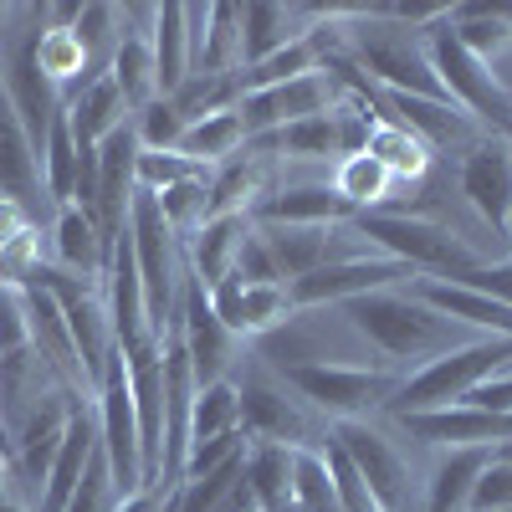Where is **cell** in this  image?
Wrapping results in <instances>:
<instances>
[{"mask_svg":"<svg viewBox=\"0 0 512 512\" xmlns=\"http://www.w3.org/2000/svg\"><path fill=\"white\" fill-rule=\"evenodd\" d=\"M344 313H349V323L369 338V344L379 354H390V359L431 364V359L461 349L456 323L441 318L436 308H425L415 292H395V287L364 292V297H354V303H344Z\"/></svg>","mask_w":512,"mask_h":512,"instance_id":"cell-1","label":"cell"},{"mask_svg":"<svg viewBox=\"0 0 512 512\" xmlns=\"http://www.w3.org/2000/svg\"><path fill=\"white\" fill-rule=\"evenodd\" d=\"M507 364H512V338H477V344H461V349H451L431 364H420L405 384H395V395H390L384 410L400 420V415H425V410L461 405L482 379L502 374Z\"/></svg>","mask_w":512,"mask_h":512,"instance_id":"cell-2","label":"cell"},{"mask_svg":"<svg viewBox=\"0 0 512 512\" xmlns=\"http://www.w3.org/2000/svg\"><path fill=\"white\" fill-rule=\"evenodd\" d=\"M354 231L369 236L384 256L405 262L410 272H431V277H461L482 267V256L466 246L451 226L441 221H420V216H395V210H364L354 216Z\"/></svg>","mask_w":512,"mask_h":512,"instance_id":"cell-3","label":"cell"},{"mask_svg":"<svg viewBox=\"0 0 512 512\" xmlns=\"http://www.w3.org/2000/svg\"><path fill=\"white\" fill-rule=\"evenodd\" d=\"M128 241H134L149 328L164 338V328L175 323V308H180L185 272H180V236L169 231V221L159 216V200L149 190H134V205H128Z\"/></svg>","mask_w":512,"mask_h":512,"instance_id":"cell-4","label":"cell"},{"mask_svg":"<svg viewBox=\"0 0 512 512\" xmlns=\"http://www.w3.org/2000/svg\"><path fill=\"white\" fill-rule=\"evenodd\" d=\"M446 16H451V11H446ZM446 16L420 31V47H425V57H431L446 98H451L461 113H472L487 134L502 139V134H507V82L461 47V41L451 36V21H446Z\"/></svg>","mask_w":512,"mask_h":512,"instance_id":"cell-5","label":"cell"},{"mask_svg":"<svg viewBox=\"0 0 512 512\" xmlns=\"http://www.w3.org/2000/svg\"><path fill=\"white\" fill-rule=\"evenodd\" d=\"M282 384L313 410H323L328 420H364L369 410H384L395 395V379L384 369H359V364H287Z\"/></svg>","mask_w":512,"mask_h":512,"instance_id":"cell-6","label":"cell"},{"mask_svg":"<svg viewBox=\"0 0 512 512\" xmlns=\"http://www.w3.org/2000/svg\"><path fill=\"white\" fill-rule=\"evenodd\" d=\"M98 446L108 461V482L113 497H134L144 492V451H139V415H134V395H128V369L123 354L113 349L103 379H98Z\"/></svg>","mask_w":512,"mask_h":512,"instance_id":"cell-7","label":"cell"},{"mask_svg":"<svg viewBox=\"0 0 512 512\" xmlns=\"http://www.w3.org/2000/svg\"><path fill=\"white\" fill-rule=\"evenodd\" d=\"M241 390V431L256 441V446H287V451H303V446H323L328 436H318L313 415L303 410L282 379L272 374H246Z\"/></svg>","mask_w":512,"mask_h":512,"instance_id":"cell-8","label":"cell"},{"mask_svg":"<svg viewBox=\"0 0 512 512\" xmlns=\"http://www.w3.org/2000/svg\"><path fill=\"white\" fill-rule=\"evenodd\" d=\"M338 98H344V82L323 67V72H308V77H292V82H272V88L241 93L236 98V118L246 128V139H262V134H277V128H287L297 118L328 113Z\"/></svg>","mask_w":512,"mask_h":512,"instance_id":"cell-9","label":"cell"},{"mask_svg":"<svg viewBox=\"0 0 512 512\" xmlns=\"http://www.w3.org/2000/svg\"><path fill=\"white\" fill-rule=\"evenodd\" d=\"M333 441L359 466V477L369 482V497L379 502V512H410V461L395 451V441H384L369 420H338Z\"/></svg>","mask_w":512,"mask_h":512,"instance_id":"cell-10","label":"cell"},{"mask_svg":"<svg viewBox=\"0 0 512 512\" xmlns=\"http://www.w3.org/2000/svg\"><path fill=\"white\" fill-rule=\"evenodd\" d=\"M405 277H415V272L405 262H395V256H349V262H328L308 277L287 282V292H292V308L303 313V308H323V303H354V297L384 292Z\"/></svg>","mask_w":512,"mask_h":512,"instance_id":"cell-11","label":"cell"},{"mask_svg":"<svg viewBox=\"0 0 512 512\" xmlns=\"http://www.w3.org/2000/svg\"><path fill=\"white\" fill-rule=\"evenodd\" d=\"M175 328H180V344H185V359H190V374H195V390L200 384H216L226 379V364H231V344L236 338L226 333V323L210 313V297L205 287L185 272L180 282V308H175Z\"/></svg>","mask_w":512,"mask_h":512,"instance_id":"cell-12","label":"cell"},{"mask_svg":"<svg viewBox=\"0 0 512 512\" xmlns=\"http://www.w3.org/2000/svg\"><path fill=\"white\" fill-rule=\"evenodd\" d=\"M72 395L47 390L21 420H16V441H11V477L21 487H41L57 461V446L67 436V420H72Z\"/></svg>","mask_w":512,"mask_h":512,"instance_id":"cell-13","label":"cell"},{"mask_svg":"<svg viewBox=\"0 0 512 512\" xmlns=\"http://www.w3.org/2000/svg\"><path fill=\"white\" fill-rule=\"evenodd\" d=\"M461 195L472 200V210L492 226L507 231V205H512V144L487 134L466 149L461 159Z\"/></svg>","mask_w":512,"mask_h":512,"instance_id":"cell-14","label":"cell"},{"mask_svg":"<svg viewBox=\"0 0 512 512\" xmlns=\"http://www.w3.org/2000/svg\"><path fill=\"white\" fill-rule=\"evenodd\" d=\"M400 425L425 441V446H507L512 441V415H487V410H472V405H446V410H425V415H400Z\"/></svg>","mask_w":512,"mask_h":512,"instance_id":"cell-15","label":"cell"},{"mask_svg":"<svg viewBox=\"0 0 512 512\" xmlns=\"http://www.w3.org/2000/svg\"><path fill=\"white\" fill-rule=\"evenodd\" d=\"M359 210L333 185H282L272 195H256V226H354Z\"/></svg>","mask_w":512,"mask_h":512,"instance_id":"cell-16","label":"cell"},{"mask_svg":"<svg viewBox=\"0 0 512 512\" xmlns=\"http://www.w3.org/2000/svg\"><path fill=\"white\" fill-rule=\"evenodd\" d=\"M98 456V415L88 405H72V420H67V436L57 446V461L47 482H41V512H67L72 492L82 487V477H88V466Z\"/></svg>","mask_w":512,"mask_h":512,"instance_id":"cell-17","label":"cell"},{"mask_svg":"<svg viewBox=\"0 0 512 512\" xmlns=\"http://www.w3.org/2000/svg\"><path fill=\"white\" fill-rule=\"evenodd\" d=\"M425 308H436L441 318L451 323H466V328H487L492 338H512V308L497 303V297L466 287V282H451V277H420L410 287Z\"/></svg>","mask_w":512,"mask_h":512,"instance_id":"cell-18","label":"cell"},{"mask_svg":"<svg viewBox=\"0 0 512 512\" xmlns=\"http://www.w3.org/2000/svg\"><path fill=\"white\" fill-rule=\"evenodd\" d=\"M41 190V159H36V144L26 134V123L0 82V200H16V205H31Z\"/></svg>","mask_w":512,"mask_h":512,"instance_id":"cell-19","label":"cell"},{"mask_svg":"<svg viewBox=\"0 0 512 512\" xmlns=\"http://www.w3.org/2000/svg\"><path fill=\"white\" fill-rule=\"evenodd\" d=\"M256 231H262L282 282H297L328 262H349L338 251V226H256Z\"/></svg>","mask_w":512,"mask_h":512,"instance_id":"cell-20","label":"cell"},{"mask_svg":"<svg viewBox=\"0 0 512 512\" xmlns=\"http://www.w3.org/2000/svg\"><path fill=\"white\" fill-rule=\"evenodd\" d=\"M256 231L251 210H236V216H210L195 236H190V277L210 292L216 282H226L236 272V256H241V241Z\"/></svg>","mask_w":512,"mask_h":512,"instance_id":"cell-21","label":"cell"},{"mask_svg":"<svg viewBox=\"0 0 512 512\" xmlns=\"http://www.w3.org/2000/svg\"><path fill=\"white\" fill-rule=\"evenodd\" d=\"M67 123H72L77 149H98L118 123H128V103H123V93H118L113 72L93 77L88 88H82V93L67 103Z\"/></svg>","mask_w":512,"mask_h":512,"instance_id":"cell-22","label":"cell"},{"mask_svg":"<svg viewBox=\"0 0 512 512\" xmlns=\"http://www.w3.org/2000/svg\"><path fill=\"white\" fill-rule=\"evenodd\" d=\"M492 461L487 446H456L436 461L431 482H425V512H472V487L482 466Z\"/></svg>","mask_w":512,"mask_h":512,"instance_id":"cell-23","label":"cell"},{"mask_svg":"<svg viewBox=\"0 0 512 512\" xmlns=\"http://www.w3.org/2000/svg\"><path fill=\"white\" fill-rule=\"evenodd\" d=\"M154 77H159V98H169L190 77L195 67V36L185 6H154Z\"/></svg>","mask_w":512,"mask_h":512,"instance_id":"cell-24","label":"cell"},{"mask_svg":"<svg viewBox=\"0 0 512 512\" xmlns=\"http://www.w3.org/2000/svg\"><path fill=\"white\" fill-rule=\"evenodd\" d=\"M297 21H303V6H272V0L241 6V67L236 72L267 62L272 52L287 47V41L303 36V31H297Z\"/></svg>","mask_w":512,"mask_h":512,"instance_id":"cell-25","label":"cell"},{"mask_svg":"<svg viewBox=\"0 0 512 512\" xmlns=\"http://www.w3.org/2000/svg\"><path fill=\"white\" fill-rule=\"evenodd\" d=\"M446 21H451V36L482 67H492L502 52H512V16H507L502 0H497V6H451Z\"/></svg>","mask_w":512,"mask_h":512,"instance_id":"cell-26","label":"cell"},{"mask_svg":"<svg viewBox=\"0 0 512 512\" xmlns=\"http://www.w3.org/2000/svg\"><path fill=\"white\" fill-rule=\"evenodd\" d=\"M57 262L72 277H82V282H103L108 277V251L98 241V226H93V216H82L77 205L57 210Z\"/></svg>","mask_w":512,"mask_h":512,"instance_id":"cell-27","label":"cell"},{"mask_svg":"<svg viewBox=\"0 0 512 512\" xmlns=\"http://www.w3.org/2000/svg\"><path fill=\"white\" fill-rule=\"evenodd\" d=\"M118 93L128 103V113H144L154 98H159V77H154V41L144 31H123L118 36V52L108 62Z\"/></svg>","mask_w":512,"mask_h":512,"instance_id":"cell-28","label":"cell"},{"mask_svg":"<svg viewBox=\"0 0 512 512\" xmlns=\"http://www.w3.org/2000/svg\"><path fill=\"white\" fill-rule=\"evenodd\" d=\"M364 154L379 159V164H384V175H390V180H405V185L425 180V169H431V159H436L431 149H425V139H415L410 128L395 123V118H379V123L369 128Z\"/></svg>","mask_w":512,"mask_h":512,"instance_id":"cell-29","label":"cell"},{"mask_svg":"<svg viewBox=\"0 0 512 512\" xmlns=\"http://www.w3.org/2000/svg\"><path fill=\"white\" fill-rule=\"evenodd\" d=\"M246 487L256 512H297L292 507V451L287 446H251L246 451Z\"/></svg>","mask_w":512,"mask_h":512,"instance_id":"cell-30","label":"cell"},{"mask_svg":"<svg viewBox=\"0 0 512 512\" xmlns=\"http://www.w3.org/2000/svg\"><path fill=\"white\" fill-rule=\"evenodd\" d=\"M262 180H267V164L262 159H246V154L226 159L221 175L205 185V221L210 216H236V210H251Z\"/></svg>","mask_w":512,"mask_h":512,"instance_id":"cell-31","label":"cell"},{"mask_svg":"<svg viewBox=\"0 0 512 512\" xmlns=\"http://www.w3.org/2000/svg\"><path fill=\"white\" fill-rule=\"evenodd\" d=\"M236 431H241V390L231 379L200 384L195 405H190V446L216 441V436H236Z\"/></svg>","mask_w":512,"mask_h":512,"instance_id":"cell-32","label":"cell"},{"mask_svg":"<svg viewBox=\"0 0 512 512\" xmlns=\"http://www.w3.org/2000/svg\"><path fill=\"white\" fill-rule=\"evenodd\" d=\"M236 98H241L236 72H190V77L180 82V88L169 93L175 113L185 118V128H190V123H200V118H210V113L236 108Z\"/></svg>","mask_w":512,"mask_h":512,"instance_id":"cell-33","label":"cell"},{"mask_svg":"<svg viewBox=\"0 0 512 512\" xmlns=\"http://www.w3.org/2000/svg\"><path fill=\"white\" fill-rule=\"evenodd\" d=\"M200 72H236L241 67V6H205V31L195 36Z\"/></svg>","mask_w":512,"mask_h":512,"instance_id":"cell-34","label":"cell"},{"mask_svg":"<svg viewBox=\"0 0 512 512\" xmlns=\"http://www.w3.org/2000/svg\"><path fill=\"white\" fill-rule=\"evenodd\" d=\"M241 144H246V128H241L236 108H226V113H210V118L190 123L180 139V154L195 164H226L241 154Z\"/></svg>","mask_w":512,"mask_h":512,"instance_id":"cell-35","label":"cell"},{"mask_svg":"<svg viewBox=\"0 0 512 512\" xmlns=\"http://www.w3.org/2000/svg\"><path fill=\"white\" fill-rule=\"evenodd\" d=\"M41 190H47V200H57V210L72 205L77 195V139H72L67 108L57 113L47 144H41Z\"/></svg>","mask_w":512,"mask_h":512,"instance_id":"cell-36","label":"cell"},{"mask_svg":"<svg viewBox=\"0 0 512 512\" xmlns=\"http://www.w3.org/2000/svg\"><path fill=\"white\" fill-rule=\"evenodd\" d=\"M246 144H256V149H272V154H287V159H328V154H338V144H333V118H328V113L297 118V123L277 128V134L246 139Z\"/></svg>","mask_w":512,"mask_h":512,"instance_id":"cell-37","label":"cell"},{"mask_svg":"<svg viewBox=\"0 0 512 512\" xmlns=\"http://www.w3.org/2000/svg\"><path fill=\"white\" fill-rule=\"evenodd\" d=\"M292 507L297 512H338V492H333V477H328L323 446L292 451Z\"/></svg>","mask_w":512,"mask_h":512,"instance_id":"cell-38","label":"cell"},{"mask_svg":"<svg viewBox=\"0 0 512 512\" xmlns=\"http://www.w3.org/2000/svg\"><path fill=\"white\" fill-rule=\"evenodd\" d=\"M333 190L364 216V210H374L379 200H390L395 180L384 175V164H379V159H369V154H349L344 164H338V175H333Z\"/></svg>","mask_w":512,"mask_h":512,"instance_id":"cell-39","label":"cell"},{"mask_svg":"<svg viewBox=\"0 0 512 512\" xmlns=\"http://www.w3.org/2000/svg\"><path fill=\"white\" fill-rule=\"evenodd\" d=\"M190 180H210V169L185 159V154H144L139 149V159H134V185L149 195H164V190L190 185Z\"/></svg>","mask_w":512,"mask_h":512,"instance_id":"cell-40","label":"cell"},{"mask_svg":"<svg viewBox=\"0 0 512 512\" xmlns=\"http://www.w3.org/2000/svg\"><path fill=\"white\" fill-rule=\"evenodd\" d=\"M134 128H139V149L144 154H180L185 118L175 113V103H169V98H154L144 113H134Z\"/></svg>","mask_w":512,"mask_h":512,"instance_id":"cell-41","label":"cell"},{"mask_svg":"<svg viewBox=\"0 0 512 512\" xmlns=\"http://www.w3.org/2000/svg\"><path fill=\"white\" fill-rule=\"evenodd\" d=\"M205 185L210 180H190V185H175V190L154 195L159 200V216L169 221V231H175V236H195L205 226Z\"/></svg>","mask_w":512,"mask_h":512,"instance_id":"cell-42","label":"cell"},{"mask_svg":"<svg viewBox=\"0 0 512 512\" xmlns=\"http://www.w3.org/2000/svg\"><path fill=\"white\" fill-rule=\"evenodd\" d=\"M292 292L287 282H267V287H246V333H272L282 323H292Z\"/></svg>","mask_w":512,"mask_h":512,"instance_id":"cell-43","label":"cell"},{"mask_svg":"<svg viewBox=\"0 0 512 512\" xmlns=\"http://www.w3.org/2000/svg\"><path fill=\"white\" fill-rule=\"evenodd\" d=\"M472 512H512V461L492 456L472 487Z\"/></svg>","mask_w":512,"mask_h":512,"instance_id":"cell-44","label":"cell"},{"mask_svg":"<svg viewBox=\"0 0 512 512\" xmlns=\"http://www.w3.org/2000/svg\"><path fill=\"white\" fill-rule=\"evenodd\" d=\"M113 507H118V497H113L108 461H103V446H98V456H93V466H88V477H82V487L72 492L67 512H113Z\"/></svg>","mask_w":512,"mask_h":512,"instance_id":"cell-45","label":"cell"},{"mask_svg":"<svg viewBox=\"0 0 512 512\" xmlns=\"http://www.w3.org/2000/svg\"><path fill=\"white\" fill-rule=\"evenodd\" d=\"M26 231H31V226H26V205H16V200H0V251L16 246Z\"/></svg>","mask_w":512,"mask_h":512,"instance_id":"cell-46","label":"cell"},{"mask_svg":"<svg viewBox=\"0 0 512 512\" xmlns=\"http://www.w3.org/2000/svg\"><path fill=\"white\" fill-rule=\"evenodd\" d=\"M164 502H169V487H144V492H134V497H123L113 512H164Z\"/></svg>","mask_w":512,"mask_h":512,"instance_id":"cell-47","label":"cell"},{"mask_svg":"<svg viewBox=\"0 0 512 512\" xmlns=\"http://www.w3.org/2000/svg\"><path fill=\"white\" fill-rule=\"evenodd\" d=\"M0 512H26V502H21V482L11 477V456H6V472H0Z\"/></svg>","mask_w":512,"mask_h":512,"instance_id":"cell-48","label":"cell"},{"mask_svg":"<svg viewBox=\"0 0 512 512\" xmlns=\"http://www.w3.org/2000/svg\"><path fill=\"white\" fill-rule=\"evenodd\" d=\"M507 144H512V82H507V134H502Z\"/></svg>","mask_w":512,"mask_h":512,"instance_id":"cell-49","label":"cell"},{"mask_svg":"<svg viewBox=\"0 0 512 512\" xmlns=\"http://www.w3.org/2000/svg\"><path fill=\"white\" fill-rule=\"evenodd\" d=\"M507 231H512V205H507Z\"/></svg>","mask_w":512,"mask_h":512,"instance_id":"cell-50","label":"cell"},{"mask_svg":"<svg viewBox=\"0 0 512 512\" xmlns=\"http://www.w3.org/2000/svg\"><path fill=\"white\" fill-rule=\"evenodd\" d=\"M502 6H507V16H512V0H502Z\"/></svg>","mask_w":512,"mask_h":512,"instance_id":"cell-51","label":"cell"}]
</instances>
